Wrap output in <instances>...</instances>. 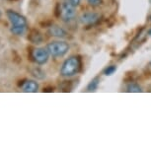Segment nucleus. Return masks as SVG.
Here are the masks:
<instances>
[{"instance_id":"dca6fc26","label":"nucleus","mask_w":151,"mask_h":151,"mask_svg":"<svg viewBox=\"0 0 151 151\" xmlns=\"http://www.w3.org/2000/svg\"><path fill=\"white\" fill-rule=\"evenodd\" d=\"M148 35H149V36H151V29H150L149 31H148Z\"/></svg>"},{"instance_id":"20e7f679","label":"nucleus","mask_w":151,"mask_h":151,"mask_svg":"<svg viewBox=\"0 0 151 151\" xmlns=\"http://www.w3.org/2000/svg\"><path fill=\"white\" fill-rule=\"evenodd\" d=\"M59 17L63 22L69 23L75 18V7L70 2H63L59 5Z\"/></svg>"},{"instance_id":"423d86ee","label":"nucleus","mask_w":151,"mask_h":151,"mask_svg":"<svg viewBox=\"0 0 151 151\" xmlns=\"http://www.w3.org/2000/svg\"><path fill=\"white\" fill-rule=\"evenodd\" d=\"M100 19H101V16L98 13L86 12L80 16L79 21H80L82 25H85V26H93V25L97 24L100 21Z\"/></svg>"},{"instance_id":"f03ea898","label":"nucleus","mask_w":151,"mask_h":151,"mask_svg":"<svg viewBox=\"0 0 151 151\" xmlns=\"http://www.w3.org/2000/svg\"><path fill=\"white\" fill-rule=\"evenodd\" d=\"M81 69V60L78 56L73 55L68 58L63 62L60 68V75L62 77H72Z\"/></svg>"},{"instance_id":"0eeeda50","label":"nucleus","mask_w":151,"mask_h":151,"mask_svg":"<svg viewBox=\"0 0 151 151\" xmlns=\"http://www.w3.org/2000/svg\"><path fill=\"white\" fill-rule=\"evenodd\" d=\"M48 34L52 37H55V38H58V39H63L67 37V32L62 27L58 26V25H52V26H50V29H48Z\"/></svg>"},{"instance_id":"ddd939ff","label":"nucleus","mask_w":151,"mask_h":151,"mask_svg":"<svg viewBox=\"0 0 151 151\" xmlns=\"http://www.w3.org/2000/svg\"><path fill=\"white\" fill-rule=\"evenodd\" d=\"M116 65H110V66H108L106 69L104 70V74H105V75H107V76L113 75V74L116 72Z\"/></svg>"},{"instance_id":"f3484780","label":"nucleus","mask_w":151,"mask_h":151,"mask_svg":"<svg viewBox=\"0 0 151 151\" xmlns=\"http://www.w3.org/2000/svg\"><path fill=\"white\" fill-rule=\"evenodd\" d=\"M149 65H150V67H151V61H150V63H149Z\"/></svg>"},{"instance_id":"f257e3e1","label":"nucleus","mask_w":151,"mask_h":151,"mask_svg":"<svg viewBox=\"0 0 151 151\" xmlns=\"http://www.w3.org/2000/svg\"><path fill=\"white\" fill-rule=\"evenodd\" d=\"M6 16L11 24L10 32L15 36H24L28 29L27 19L12 9L6 11Z\"/></svg>"},{"instance_id":"4468645a","label":"nucleus","mask_w":151,"mask_h":151,"mask_svg":"<svg viewBox=\"0 0 151 151\" xmlns=\"http://www.w3.org/2000/svg\"><path fill=\"white\" fill-rule=\"evenodd\" d=\"M87 3L92 7H98L103 3V0H87Z\"/></svg>"},{"instance_id":"2eb2a0df","label":"nucleus","mask_w":151,"mask_h":151,"mask_svg":"<svg viewBox=\"0 0 151 151\" xmlns=\"http://www.w3.org/2000/svg\"><path fill=\"white\" fill-rule=\"evenodd\" d=\"M69 2L71 4L73 5L74 7H78L79 5H80V2H81V0H69Z\"/></svg>"},{"instance_id":"a211bd4d","label":"nucleus","mask_w":151,"mask_h":151,"mask_svg":"<svg viewBox=\"0 0 151 151\" xmlns=\"http://www.w3.org/2000/svg\"><path fill=\"white\" fill-rule=\"evenodd\" d=\"M0 17H1V12H0Z\"/></svg>"},{"instance_id":"1a4fd4ad","label":"nucleus","mask_w":151,"mask_h":151,"mask_svg":"<svg viewBox=\"0 0 151 151\" xmlns=\"http://www.w3.org/2000/svg\"><path fill=\"white\" fill-rule=\"evenodd\" d=\"M30 40L33 44H41L42 42V37L38 31H33L30 35Z\"/></svg>"},{"instance_id":"7ed1b4c3","label":"nucleus","mask_w":151,"mask_h":151,"mask_svg":"<svg viewBox=\"0 0 151 151\" xmlns=\"http://www.w3.org/2000/svg\"><path fill=\"white\" fill-rule=\"evenodd\" d=\"M47 48L48 52H50V56H52L55 58H58L64 56L68 52V50H69V45L66 42L63 41H55L47 44Z\"/></svg>"},{"instance_id":"f8f14e48","label":"nucleus","mask_w":151,"mask_h":151,"mask_svg":"<svg viewBox=\"0 0 151 151\" xmlns=\"http://www.w3.org/2000/svg\"><path fill=\"white\" fill-rule=\"evenodd\" d=\"M32 75L34 77L38 78V79H44L45 77V72H44L41 68H35V69L32 70Z\"/></svg>"},{"instance_id":"6e6552de","label":"nucleus","mask_w":151,"mask_h":151,"mask_svg":"<svg viewBox=\"0 0 151 151\" xmlns=\"http://www.w3.org/2000/svg\"><path fill=\"white\" fill-rule=\"evenodd\" d=\"M21 89L26 93H36L39 90V83L35 80H26L22 84Z\"/></svg>"},{"instance_id":"9b49d317","label":"nucleus","mask_w":151,"mask_h":151,"mask_svg":"<svg viewBox=\"0 0 151 151\" xmlns=\"http://www.w3.org/2000/svg\"><path fill=\"white\" fill-rule=\"evenodd\" d=\"M99 82H100V79L98 77H95L93 80H91L90 83L88 84V86H87V91L92 92V91L97 90V88L99 86Z\"/></svg>"},{"instance_id":"9d476101","label":"nucleus","mask_w":151,"mask_h":151,"mask_svg":"<svg viewBox=\"0 0 151 151\" xmlns=\"http://www.w3.org/2000/svg\"><path fill=\"white\" fill-rule=\"evenodd\" d=\"M127 91L129 93H140L141 92V87L136 83H129L127 87Z\"/></svg>"},{"instance_id":"39448f33","label":"nucleus","mask_w":151,"mask_h":151,"mask_svg":"<svg viewBox=\"0 0 151 151\" xmlns=\"http://www.w3.org/2000/svg\"><path fill=\"white\" fill-rule=\"evenodd\" d=\"M50 52H48L47 47H36L32 50L31 56L34 62H36L39 65H44L47 62L50 58Z\"/></svg>"}]
</instances>
